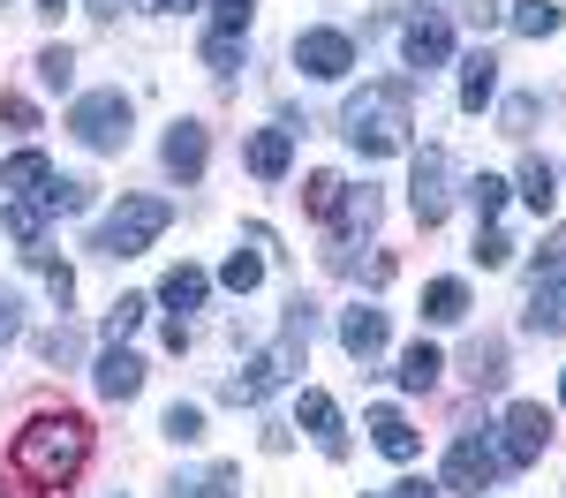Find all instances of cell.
<instances>
[{"label": "cell", "mask_w": 566, "mask_h": 498, "mask_svg": "<svg viewBox=\"0 0 566 498\" xmlns=\"http://www.w3.org/2000/svg\"><path fill=\"white\" fill-rule=\"evenodd\" d=\"M84 460H91V423L76 415V407L31 415V423L15 431V446H8V468H15L39 498H61L76 476H84Z\"/></svg>", "instance_id": "6da1fadb"}, {"label": "cell", "mask_w": 566, "mask_h": 498, "mask_svg": "<svg viewBox=\"0 0 566 498\" xmlns=\"http://www.w3.org/2000/svg\"><path fill=\"white\" fill-rule=\"evenodd\" d=\"M340 129L363 159H392V151H408V129H416V91L408 84H363L348 98V114H340Z\"/></svg>", "instance_id": "7a4b0ae2"}, {"label": "cell", "mask_w": 566, "mask_h": 498, "mask_svg": "<svg viewBox=\"0 0 566 498\" xmlns=\"http://www.w3.org/2000/svg\"><path fill=\"white\" fill-rule=\"evenodd\" d=\"M310 325H317V317H310V303H295V310H287V325H280V340H272L264 356H250V362H242V370H234V378H227L219 393H227V401H234V407H258L264 393H280V385H287V378L303 370Z\"/></svg>", "instance_id": "3957f363"}, {"label": "cell", "mask_w": 566, "mask_h": 498, "mask_svg": "<svg viewBox=\"0 0 566 498\" xmlns=\"http://www.w3.org/2000/svg\"><path fill=\"white\" fill-rule=\"evenodd\" d=\"M167 220H175V204L167 197H122V212H106L98 220V234H91V250L98 257H144V242H159L167 234Z\"/></svg>", "instance_id": "277c9868"}, {"label": "cell", "mask_w": 566, "mask_h": 498, "mask_svg": "<svg viewBox=\"0 0 566 498\" xmlns=\"http://www.w3.org/2000/svg\"><path fill=\"white\" fill-rule=\"evenodd\" d=\"M129 91H84L76 106H69V129H76V144H91V151H122L129 144Z\"/></svg>", "instance_id": "5b68a950"}, {"label": "cell", "mask_w": 566, "mask_h": 498, "mask_svg": "<svg viewBox=\"0 0 566 498\" xmlns=\"http://www.w3.org/2000/svg\"><path fill=\"white\" fill-rule=\"evenodd\" d=\"M499 446L483 438V431H461L453 446H446V491H491L499 484Z\"/></svg>", "instance_id": "8992f818"}, {"label": "cell", "mask_w": 566, "mask_h": 498, "mask_svg": "<svg viewBox=\"0 0 566 498\" xmlns=\"http://www.w3.org/2000/svg\"><path fill=\"white\" fill-rule=\"evenodd\" d=\"M408 204H416V220H423V226H438V220H446V204H453V167H446V151H438V144H423V151H416Z\"/></svg>", "instance_id": "52a82bcc"}, {"label": "cell", "mask_w": 566, "mask_h": 498, "mask_svg": "<svg viewBox=\"0 0 566 498\" xmlns=\"http://www.w3.org/2000/svg\"><path fill=\"white\" fill-rule=\"evenodd\" d=\"M295 68L317 76V84H340L355 68V39L348 31H303V39H295Z\"/></svg>", "instance_id": "ba28073f"}, {"label": "cell", "mask_w": 566, "mask_h": 498, "mask_svg": "<svg viewBox=\"0 0 566 498\" xmlns=\"http://www.w3.org/2000/svg\"><path fill=\"white\" fill-rule=\"evenodd\" d=\"M416 8H423V0H416ZM446 53H453L446 15L423 8V15H408V23H400V61H408V68H423V76H431V68H446Z\"/></svg>", "instance_id": "9c48e42d"}, {"label": "cell", "mask_w": 566, "mask_h": 498, "mask_svg": "<svg viewBox=\"0 0 566 498\" xmlns=\"http://www.w3.org/2000/svg\"><path fill=\"white\" fill-rule=\"evenodd\" d=\"M544 446H552V415L536 401H514L506 407V446H499V460H506V468H528Z\"/></svg>", "instance_id": "30bf717a"}, {"label": "cell", "mask_w": 566, "mask_h": 498, "mask_svg": "<svg viewBox=\"0 0 566 498\" xmlns=\"http://www.w3.org/2000/svg\"><path fill=\"white\" fill-rule=\"evenodd\" d=\"M340 348H348L355 362H378L386 356V310H370V303L340 310Z\"/></svg>", "instance_id": "8fae6325"}, {"label": "cell", "mask_w": 566, "mask_h": 498, "mask_svg": "<svg viewBox=\"0 0 566 498\" xmlns=\"http://www.w3.org/2000/svg\"><path fill=\"white\" fill-rule=\"evenodd\" d=\"M205 151H212L205 121H175V129H167V151H159V159H167V174H175V181H197V174H205Z\"/></svg>", "instance_id": "7c38bea8"}, {"label": "cell", "mask_w": 566, "mask_h": 498, "mask_svg": "<svg viewBox=\"0 0 566 498\" xmlns=\"http://www.w3.org/2000/svg\"><path fill=\"white\" fill-rule=\"evenodd\" d=\"M303 431L325 446V460H348V431H340V407H333V393H303Z\"/></svg>", "instance_id": "4fadbf2b"}, {"label": "cell", "mask_w": 566, "mask_h": 498, "mask_svg": "<svg viewBox=\"0 0 566 498\" xmlns=\"http://www.w3.org/2000/svg\"><path fill=\"white\" fill-rule=\"evenodd\" d=\"M370 438H378L386 460H416V453H423V431H416L400 407H370Z\"/></svg>", "instance_id": "5bb4252c"}, {"label": "cell", "mask_w": 566, "mask_h": 498, "mask_svg": "<svg viewBox=\"0 0 566 498\" xmlns=\"http://www.w3.org/2000/svg\"><path fill=\"white\" fill-rule=\"evenodd\" d=\"M325 226H333V242L370 234V226H378V189H340V204L325 212Z\"/></svg>", "instance_id": "9a60e30c"}, {"label": "cell", "mask_w": 566, "mask_h": 498, "mask_svg": "<svg viewBox=\"0 0 566 498\" xmlns=\"http://www.w3.org/2000/svg\"><path fill=\"white\" fill-rule=\"evenodd\" d=\"M91 378H98V393H106V401H136V393H144V362H136L129 348H106Z\"/></svg>", "instance_id": "2e32d148"}, {"label": "cell", "mask_w": 566, "mask_h": 498, "mask_svg": "<svg viewBox=\"0 0 566 498\" xmlns=\"http://www.w3.org/2000/svg\"><path fill=\"white\" fill-rule=\"evenodd\" d=\"M461 370H469V385H476V393H499V385H506V340H499V332H483V340H469V356H461Z\"/></svg>", "instance_id": "e0dca14e"}, {"label": "cell", "mask_w": 566, "mask_h": 498, "mask_svg": "<svg viewBox=\"0 0 566 498\" xmlns=\"http://www.w3.org/2000/svg\"><path fill=\"white\" fill-rule=\"evenodd\" d=\"M295 167V129H258L250 136V174L258 181H280Z\"/></svg>", "instance_id": "ac0fdd59"}, {"label": "cell", "mask_w": 566, "mask_h": 498, "mask_svg": "<svg viewBox=\"0 0 566 498\" xmlns=\"http://www.w3.org/2000/svg\"><path fill=\"white\" fill-rule=\"evenodd\" d=\"M491 98H499V61L491 53H469L461 61V114H483Z\"/></svg>", "instance_id": "d6986e66"}, {"label": "cell", "mask_w": 566, "mask_h": 498, "mask_svg": "<svg viewBox=\"0 0 566 498\" xmlns=\"http://www.w3.org/2000/svg\"><path fill=\"white\" fill-rule=\"evenodd\" d=\"M205 295H212V279H205V272H197V265H175V272H167V279H159V303H167V310H181V317L197 310Z\"/></svg>", "instance_id": "ffe728a7"}, {"label": "cell", "mask_w": 566, "mask_h": 498, "mask_svg": "<svg viewBox=\"0 0 566 498\" xmlns=\"http://www.w3.org/2000/svg\"><path fill=\"white\" fill-rule=\"evenodd\" d=\"M45 181H53V159H45V151H15V159L0 167V189H15V197H39Z\"/></svg>", "instance_id": "44dd1931"}, {"label": "cell", "mask_w": 566, "mask_h": 498, "mask_svg": "<svg viewBox=\"0 0 566 498\" xmlns=\"http://www.w3.org/2000/svg\"><path fill=\"white\" fill-rule=\"evenodd\" d=\"M528 332H552L559 340L566 332V287H552V279H536V295H528V317H522Z\"/></svg>", "instance_id": "7402d4cb"}, {"label": "cell", "mask_w": 566, "mask_h": 498, "mask_svg": "<svg viewBox=\"0 0 566 498\" xmlns=\"http://www.w3.org/2000/svg\"><path fill=\"white\" fill-rule=\"evenodd\" d=\"M234 484H242V468H227V460H219V468H205V476H175L167 498H234Z\"/></svg>", "instance_id": "603a6c76"}, {"label": "cell", "mask_w": 566, "mask_h": 498, "mask_svg": "<svg viewBox=\"0 0 566 498\" xmlns=\"http://www.w3.org/2000/svg\"><path fill=\"white\" fill-rule=\"evenodd\" d=\"M438 370H446V356H438L431 340H416V348L400 356V370H392V378H400L408 393H431V385H438Z\"/></svg>", "instance_id": "cb8c5ba5"}, {"label": "cell", "mask_w": 566, "mask_h": 498, "mask_svg": "<svg viewBox=\"0 0 566 498\" xmlns=\"http://www.w3.org/2000/svg\"><path fill=\"white\" fill-rule=\"evenodd\" d=\"M423 317H431V325H461V317H469V287H461V279H431V287H423Z\"/></svg>", "instance_id": "d4e9b609"}, {"label": "cell", "mask_w": 566, "mask_h": 498, "mask_svg": "<svg viewBox=\"0 0 566 498\" xmlns=\"http://www.w3.org/2000/svg\"><path fill=\"white\" fill-rule=\"evenodd\" d=\"M31 204H39V212H91V181H61V174H53Z\"/></svg>", "instance_id": "484cf974"}, {"label": "cell", "mask_w": 566, "mask_h": 498, "mask_svg": "<svg viewBox=\"0 0 566 498\" xmlns=\"http://www.w3.org/2000/svg\"><path fill=\"white\" fill-rule=\"evenodd\" d=\"M23 265H31V272L45 279V287H53V303H69V295H76V272L61 265V257H53L45 242H39V250H23Z\"/></svg>", "instance_id": "4316f807"}, {"label": "cell", "mask_w": 566, "mask_h": 498, "mask_svg": "<svg viewBox=\"0 0 566 498\" xmlns=\"http://www.w3.org/2000/svg\"><path fill=\"white\" fill-rule=\"evenodd\" d=\"M506 23H514L522 39H552V31H559V0H522Z\"/></svg>", "instance_id": "83f0119b"}, {"label": "cell", "mask_w": 566, "mask_h": 498, "mask_svg": "<svg viewBox=\"0 0 566 498\" xmlns=\"http://www.w3.org/2000/svg\"><path fill=\"white\" fill-rule=\"evenodd\" d=\"M0 220H8V234H15L23 250H39V242H45V212H39V204H31V197H15V204H8Z\"/></svg>", "instance_id": "f1b7e54d"}, {"label": "cell", "mask_w": 566, "mask_h": 498, "mask_svg": "<svg viewBox=\"0 0 566 498\" xmlns=\"http://www.w3.org/2000/svg\"><path fill=\"white\" fill-rule=\"evenodd\" d=\"M264 279V250H234L227 265H219V287H234V295H250Z\"/></svg>", "instance_id": "f546056e"}, {"label": "cell", "mask_w": 566, "mask_h": 498, "mask_svg": "<svg viewBox=\"0 0 566 498\" xmlns=\"http://www.w3.org/2000/svg\"><path fill=\"white\" fill-rule=\"evenodd\" d=\"M506 197H514V189H506L499 174H476V181H469V204H476V220H483V226L506 212Z\"/></svg>", "instance_id": "4dcf8cb0"}, {"label": "cell", "mask_w": 566, "mask_h": 498, "mask_svg": "<svg viewBox=\"0 0 566 498\" xmlns=\"http://www.w3.org/2000/svg\"><path fill=\"white\" fill-rule=\"evenodd\" d=\"M528 279L566 287V226H552V234H544V250H536V272H528Z\"/></svg>", "instance_id": "1f68e13d"}, {"label": "cell", "mask_w": 566, "mask_h": 498, "mask_svg": "<svg viewBox=\"0 0 566 498\" xmlns=\"http://www.w3.org/2000/svg\"><path fill=\"white\" fill-rule=\"evenodd\" d=\"M39 84L45 91H69V84H76V53H69V45H45V53H39Z\"/></svg>", "instance_id": "d6a6232c"}, {"label": "cell", "mask_w": 566, "mask_h": 498, "mask_svg": "<svg viewBox=\"0 0 566 498\" xmlns=\"http://www.w3.org/2000/svg\"><path fill=\"white\" fill-rule=\"evenodd\" d=\"M522 197L536 204V212H552V197H559V174H552L544 159H528V167H522Z\"/></svg>", "instance_id": "836d02e7"}, {"label": "cell", "mask_w": 566, "mask_h": 498, "mask_svg": "<svg viewBox=\"0 0 566 498\" xmlns=\"http://www.w3.org/2000/svg\"><path fill=\"white\" fill-rule=\"evenodd\" d=\"M144 310H151V303H144V295H122V303H114V310H106V340H114V348H122V340H129L136 325H144Z\"/></svg>", "instance_id": "e575fe53"}, {"label": "cell", "mask_w": 566, "mask_h": 498, "mask_svg": "<svg viewBox=\"0 0 566 498\" xmlns=\"http://www.w3.org/2000/svg\"><path fill=\"white\" fill-rule=\"evenodd\" d=\"M205 61H212V76H234L242 68V31H212L205 39Z\"/></svg>", "instance_id": "d590c367"}, {"label": "cell", "mask_w": 566, "mask_h": 498, "mask_svg": "<svg viewBox=\"0 0 566 498\" xmlns=\"http://www.w3.org/2000/svg\"><path fill=\"white\" fill-rule=\"evenodd\" d=\"M167 438H175V446H197V438H205V407L175 401V407H167Z\"/></svg>", "instance_id": "8d00e7d4"}, {"label": "cell", "mask_w": 566, "mask_h": 498, "mask_svg": "<svg viewBox=\"0 0 566 498\" xmlns=\"http://www.w3.org/2000/svg\"><path fill=\"white\" fill-rule=\"evenodd\" d=\"M39 356L45 362H76V356H84V332H76V325H53V332L39 340Z\"/></svg>", "instance_id": "74e56055"}, {"label": "cell", "mask_w": 566, "mask_h": 498, "mask_svg": "<svg viewBox=\"0 0 566 498\" xmlns=\"http://www.w3.org/2000/svg\"><path fill=\"white\" fill-rule=\"evenodd\" d=\"M340 189H348V181H340V174H310V181H303V204H310V212H317V220H325V212L340 204Z\"/></svg>", "instance_id": "f35d334b"}, {"label": "cell", "mask_w": 566, "mask_h": 498, "mask_svg": "<svg viewBox=\"0 0 566 498\" xmlns=\"http://www.w3.org/2000/svg\"><path fill=\"white\" fill-rule=\"evenodd\" d=\"M469 257H476L483 272H499V265H506V257H514V242H506L499 226H476V250H469Z\"/></svg>", "instance_id": "ab89813d"}, {"label": "cell", "mask_w": 566, "mask_h": 498, "mask_svg": "<svg viewBox=\"0 0 566 498\" xmlns=\"http://www.w3.org/2000/svg\"><path fill=\"white\" fill-rule=\"evenodd\" d=\"M536 114H544V98H506L499 121H506V136H528V129H536Z\"/></svg>", "instance_id": "60d3db41"}, {"label": "cell", "mask_w": 566, "mask_h": 498, "mask_svg": "<svg viewBox=\"0 0 566 498\" xmlns=\"http://www.w3.org/2000/svg\"><path fill=\"white\" fill-rule=\"evenodd\" d=\"M0 121H8V129H39V106L15 98V91H0Z\"/></svg>", "instance_id": "b9f144b4"}, {"label": "cell", "mask_w": 566, "mask_h": 498, "mask_svg": "<svg viewBox=\"0 0 566 498\" xmlns=\"http://www.w3.org/2000/svg\"><path fill=\"white\" fill-rule=\"evenodd\" d=\"M219 31H250V15H258V0H212Z\"/></svg>", "instance_id": "7bdbcfd3"}, {"label": "cell", "mask_w": 566, "mask_h": 498, "mask_svg": "<svg viewBox=\"0 0 566 498\" xmlns=\"http://www.w3.org/2000/svg\"><path fill=\"white\" fill-rule=\"evenodd\" d=\"M15 332H23V310H15V295L0 287V340H15Z\"/></svg>", "instance_id": "ee69618b"}, {"label": "cell", "mask_w": 566, "mask_h": 498, "mask_svg": "<svg viewBox=\"0 0 566 498\" xmlns=\"http://www.w3.org/2000/svg\"><path fill=\"white\" fill-rule=\"evenodd\" d=\"M189 340H197V332H189V317H167V348H175V356H189Z\"/></svg>", "instance_id": "f6af8a7d"}, {"label": "cell", "mask_w": 566, "mask_h": 498, "mask_svg": "<svg viewBox=\"0 0 566 498\" xmlns=\"http://www.w3.org/2000/svg\"><path fill=\"white\" fill-rule=\"evenodd\" d=\"M392 498H438V484H392Z\"/></svg>", "instance_id": "bcb514c9"}, {"label": "cell", "mask_w": 566, "mask_h": 498, "mask_svg": "<svg viewBox=\"0 0 566 498\" xmlns=\"http://www.w3.org/2000/svg\"><path fill=\"white\" fill-rule=\"evenodd\" d=\"M151 15H181V8H197V0H144Z\"/></svg>", "instance_id": "7dc6e473"}, {"label": "cell", "mask_w": 566, "mask_h": 498, "mask_svg": "<svg viewBox=\"0 0 566 498\" xmlns=\"http://www.w3.org/2000/svg\"><path fill=\"white\" fill-rule=\"evenodd\" d=\"M114 8H122V0H91V15H114Z\"/></svg>", "instance_id": "c3c4849f"}, {"label": "cell", "mask_w": 566, "mask_h": 498, "mask_svg": "<svg viewBox=\"0 0 566 498\" xmlns=\"http://www.w3.org/2000/svg\"><path fill=\"white\" fill-rule=\"evenodd\" d=\"M39 8H45V15H61V8H69V0H39Z\"/></svg>", "instance_id": "681fc988"}, {"label": "cell", "mask_w": 566, "mask_h": 498, "mask_svg": "<svg viewBox=\"0 0 566 498\" xmlns=\"http://www.w3.org/2000/svg\"><path fill=\"white\" fill-rule=\"evenodd\" d=\"M559 401H566V378H559Z\"/></svg>", "instance_id": "f907efd6"}, {"label": "cell", "mask_w": 566, "mask_h": 498, "mask_svg": "<svg viewBox=\"0 0 566 498\" xmlns=\"http://www.w3.org/2000/svg\"><path fill=\"white\" fill-rule=\"evenodd\" d=\"M0 8H8V0H0Z\"/></svg>", "instance_id": "816d5d0a"}]
</instances>
